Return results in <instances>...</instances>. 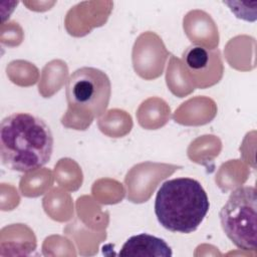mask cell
<instances>
[{
  "label": "cell",
  "mask_w": 257,
  "mask_h": 257,
  "mask_svg": "<svg viewBox=\"0 0 257 257\" xmlns=\"http://www.w3.org/2000/svg\"><path fill=\"white\" fill-rule=\"evenodd\" d=\"M110 93L111 84L105 72L94 67H80L66 81L68 112L79 113L91 122L106 110Z\"/></svg>",
  "instance_id": "cell-3"
},
{
  "label": "cell",
  "mask_w": 257,
  "mask_h": 257,
  "mask_svg": "<svg viewBox=\"0 0 257 257\" xmlns=\"http://www.w3.org/2000/svg\"><path fill=\"white\" fill-rule=\"evenodd\" d=\"M181 60L186 76L196 87L206 88L222 77L223 64L218 49L193 44L184 51Z\"/></svg>",
  "instance_id": "cell-5"
},
{
  "label": "cell",
  "mask_w": 257,
  "mask_h": 257,
  "mask_svg": "<svg viewBox=\"0 0 257 257\" xmlns=\"http://www.w3.org/2000/svg\"><path fill=\"white\" fill-rule=\"evenodd\" d=\"M53 152L49 125L39 116L17 111L4 117L0 124V156L11 171L28 173L46 165Z\"/></svg>",
  "instance_id": "cell-1"
},
{
  "label": "cell",
  "mask_w": 257,
  "mask_h": 257,
  "mask_svg": "<svg viewBox=\"0 0 257 257\" xmlns=\"http://www.w3.org/2000/svg\"><path fill=\"white\" fill-rule=\"evenodd\" d=\"M118 255L122 257H171L173 252L164 239L147 233H141L128 238L122 245Z\"/></svg>",
  "instance_id": "cell-6"
},
{
  "label": "cell",
  "mask_w": 257,
  "mask_h": 257,
  "mask_svg": "<svg viewBox=\"0 0 257 257\" xmlns=\"http://www.w3.org/2000/svg\"><path fill=\"white\" fill-rule=\"evenodd\" d=\"M256 189L250 186L232 191L220 210L219 218L224 233L241 250H256Z\"/></svg>",
  "instance_id": "cell-4"
},
{
  "label": "cell",
  "mask_w": 257,
  "mask_h": 257,
  "mask_svg": "<svg viewBox=\"0 0 257 257\" xmlns=\"http://www.w3.org/2000/svg\"><path fill=\"white\" fill-rule=\"evenodd\" d=\"M210 208L206 191L195 179L176 178L164 182L156 196L155 214L171 232L189 234L198 229Z\"/></svg>",
  "instance_id": "cell-2"
}]
</instances>
